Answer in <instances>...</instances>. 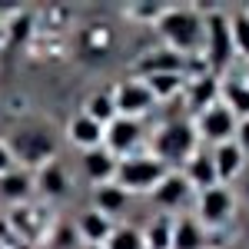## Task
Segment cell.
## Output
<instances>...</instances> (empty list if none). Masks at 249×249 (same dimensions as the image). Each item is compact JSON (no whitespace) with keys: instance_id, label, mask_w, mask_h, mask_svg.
Segmentation results:
<instances>
[{"instance_id":"cell-10","label":"cell","mask_w":249,"mask_h":249,"mask_svg":"<svg viewBox=\"0 0 249 249\" xmlns=\"http://www.w3.org/2000/svg\"><path fill=\"white\" fill-rule=\"evenodd\" d=\"M210 156H213V166H216V176H219L223 186H230L232 179H239V176L246 173V153L239 150L236 140L216 143V146L210 150Z\"/></svg>"},{"instance_id":"cell-33","label":"cell","mask_w":249,"mask_h":249,"mask_svg":"<svg viewBox=\"0 0 249 249\" xmlns=\"http://www.w3.org/2000/svg\"><path fill=\"white\" fill-rule=\"evenodd\" d=\"M243 196L249 199V173H246V179H243Z\"/></svg>"},{"instance_id":"cell-1","label":"cell","mask_w":249,"mask_h":249,"mask_svg":"<svg viewBox=\"0 0 249 249\" xmlns=\"http://www.w3.org/2000/svg\"><path fill=\"white\" fill-rule=\"evenodd\" d=\"M153 27L163 37V47L179 57H193L196 50H203V14L196 7H170Z\"/></svg>"},{"instance_id":"cell-27","label":"cell","mask_w":249,"mask_h":249,"mask_svg":"<svg viewBox=\"0 0 249 249\" xmlns=\"http://www.w3.org/2000/svg\"><path fill=\"white\" fill-rule=\"evenodd\" d=\"M103 249H146V243H143V232L136 226H113Z\"/></svg>"},{"instance_id":"cell-13","label":"cell","mask_w":249,"mask_h":249,"mask_svg":"<svg viewBox=\"0 0 249 249\" xmlns=\"http://www.w3.org/2000/svg\"><path fill=\"white\" fill-rule=\"evenodd\" d=\"M34 190L40 196H47V199H63V196H70V173L67 166L60 163V160H50V163H43L34 176Z\"/></svg>"},{"instance_id":"cell-23","label":"cell","mask_w":249,"mask_h":249,"mask_svg":"<svg viewBox=\"0 0 249 249\" xmlns=\"http://www.w3.org/2000/svg\"><path fill=\"white\" fill-rule=\"evenodd\" d=\"M146 83V90L153 93V100H173V96L183 93V87H186V77L183 73H156V77H143Z\"/></svg>"},{"instance_id":"cell-5","label":"cell","mask_w":249,"mask_h":249,"mask_svg":"<svg viewBox=\"0 0 249 249\" xmlns=\"http://www.w3.org/2000/svg\"><path fill=\"white\" fill-rule=\"evenodd\" d=\"M7 150L14 156L17 166H30V170H40L43 163L57 160V140L47 133V130H17V133L7 140Z\"/></svg>"},{"instance_id":"cell-3","label":"cell","mask_w":249,"mask_h":249,"mask_svg":"<svg viewBox=\"0 0 249 249\" xmlns=\"http://www.w3.org/2000/svg\"><path fill=\"white\" fill-rule=\"evenodd\" d=\"M166 173H170V166H166V163H160L153 153H133V156L116 160L113 183L126 193V196H140V193H146V196H150V193L166 179Z\"/></svg>"},{"instance_id":"cell-7","label":"cell","mask_w":249,"mask_h":249,"mask_svg":"<svg viewBox=\"0 0 249 249\" xmlns=\"http://www.w3.org/2000/svg\"><path fill=\"white\" fill-rule=\"evenodd\" d=\"M193 126H196V136H199V143H226L236 136V126H239V120L232 116V110L223 103V100H216L210 110H203V113L193 120Z\"/></svg>"},{"instance_id":"cell-31","label":"cell","mask_w":249,"mask_h":249,"mask_svg":"<svg viewBox=\"0 0 249 249\" xmlns=\"http://www.w3.org/2000/svg\"><path fill=\"white\" fill-rule=\"evenodd\" d=\"M10 170H17V163H14L10 150H7V143H0V176H7Z\"/></svg>"},{"instance_id":"cell-21","label":"cell","mask_w":249,"mask_h":249,"mask_svg":"<svg viewBox=\"0 0 249 249\" xmlns=\"http://www.w3.org/2000/svg\"><path fill=\"white\" fill-rule=\"evenodd\" d=\"M219 100L232 110L236 120L249 116V83H243V80H219Z\"/></svg>"},{"instance_id":"cell-32","label":"cell","mask_w":249,"mask_h":249,"mask_svg":"<svg viewBox=\"0 0 249 249\" xmlns=\"http://www.w3.org/2000/svg\"><path fill=\"white\" fill-rule=\"evenodd\" d=\"M3 43H7V27L0 23V47H3Z\"/></svg>"},{"instance_id":"cell-26","label":"cell","mask_w":249,"mask_h":249,"mask_svg":"<svg viewBox=\"0 0 249 249\" xmlns=\"http://www.w3.org/2000/svg\"><path fill=\"white\" fill-rule=\"evenodd\" d=\"M230 37H232V50L249 60V14L246 10H232L230 14Z\"/></svg>"},{"instance_id":"cell-16","label":"cell","mask_w":249,"mask_h":249,"mask_svg":"<svg viewBox=\"0 0 249 249\" xmlns=\"http://www.w3.org/2000/svg\"><path fill=\"white\" fill-rule=\"evenodd\" d=\"M183 93H186V107H190V113L199 116L203 110H210L213 103L219 100V77H213V73L193 77V80H186Z\"/></svg>"},{"instance_id":"cell-17","label":"cell","mask_w":249,"mask_h":249,"mask_svg":"<svg viewBox=\"0 0 249 249\" xmlns=\"http://www.w3.org/2000/svg\"><path fill=\"white\" fill-rule=\"evenodd\" d=\"M73 226H77L80 243H87V246H103V243L110 239V232H113V219L103 216V213H96V210H83Z\"/></svg>"},{"instance_id":"cell-20","label":"cell","mask_w":249,"mask_h":249,"mask_svg":"<svg viewBox=\"0 0 249 249\" xmlns=\"http://www.w3.org/2000/svg\"><path fill=\"white\" fill-rule=\"evenodd\" d=\"M34 176H30V170H10L7 176H0V196L7 199V203H27L30 196H34Z\"/></svg>"},{"instance_id":"cell-25","label":"cell","mask_w":249,"mask_h":249,"mask_svg":"<svg viewBox=\"0 0 249 249\" xmlns=\"http://www.w3.org/2000/svg\"><path fill=\"white\" fill-rule=\"evenodd\" d=\"M83 113L90 116L93 123H100V126H107V123H113L116 116V107H113V93H107V90H100V93H93L90 100H87V110Z\"/></svg>"},{"instance_id":"cell-6","label":"cell","mask_w":249,"mask_h":249,"mask_svg":"<svg viewBox=\"0 0 249 249\" xmlns=\"http://www.w3.org/2000/svg\"><path fill=\"white\" fill-rule=\"evenodd\" d=\"M236 213V193L230 186H213V190H203L199 199H196V223L203 230H216V226H226Z\"/></svg>"},{"instance_id":"cell-14","label":"cell","mask_w":249,"mask_h":249,"mask_svg":"<svg viewBox=\"0 0 249 249\" xmlns=\"http://www.w3.org/2000/svg\"><path fill=\"white\" fill-rule=\"evenodd\" d=\"M183 179L193 186V193H203V190H213L219 186V176H216V166H213V156L210 150H196V153L183 163Z\"/></svg>"},{"instance_id":"cell-15","label":"cell","mask_w":249,"mask_h":249,"mask_svg":"<svg viewBox=\"0 0 249 249\" xmlns=\"http://www.w3.org/2000/svg\"><path fill=\"white\" fill-rule=\"evenodd\" d=\"M80 173H83L93 186L113 183V176H116V156L110 153V150H103V146L87 150V153H80Z\"/></svg>"},{"instance_id":"cell-22","label":"cell","mask_w":249,"mask_h":249,"mask_svg":"<svg viewBox=\"0 0 249 249\" xmlns=\"http://www.w3.org/2000/svg\"><path fill=\"white\" fill-rule=\"evenodd\" d=\"M126 203H130V196L120 190L116 183H103V186L93 190V210L103 213V216H110V219H113L116 213L126 210Z\"/></svg>"},{"instance_id":"cell-29","label":"cell","mask_w":249,"mask_h":249,"mask_svg":"<svg viewBox=\"0 0 249 249\" xmlns=\"http://www.w3.org/2000/svg\"><path fill=\"white\" fill-rule=\"evenodd\" d=\"M163 10H166L163 3H143V7H130V17H136V20H150V23H156Z\"/></svg>"},{"instance_id":"cell-35","label":"cell","mask_w":249,"mask_h":249,"mask_svg":"<svg viewBox=\"0 0 249 249\" xmlns=\"http://www.w3.org/2000/svg\"><path fill=\"white\" fill-rule=\"evenodd\" d=\"M0 249H7V243H0Z\"/></svg>"},{"instance_id":"cell-34","label":"cell","mask_w":249,"mask_h":249,"mask_svg":"<svg viewBox=\"0 0 249 249\" xmlns=\"http://www.w3.org/2000/svg\"><path fill=\"white\" fill-rule=\"evenodd\" d=\"M80 249H103V246H87V243H83V246H80Z\"/></svg>"},{"instance_id":"cell-30","label":"cell","mask_w":249,"mask_h":249,"mask_svg":"<svg viewBox=\"0 0 249 249\" xmlns=\"http://www.w3.org/2000/svg\"><path fill=\"white\" fill-rule=\"evenodd\" d=\"M236 143H239V150L249 156V116L246 120H239V126H236V136H232Z\"/></svg>"},{"instance_id":"cell-24","label":"cell","mask_w":249,"mask_h":249,"mask_svg":"<svg viewBox=\"0 0 249 249\" xmlns=\"http://www.w3.org/2000/svg\"><path fill=\"white\" fill-rule=\"evenodd\" d=\"M143 243H146V249H170L173 243V216H156L153 223L143 230Z\"/></svg>"},{"instance_id":"cell-12","label":"cell","mask_w":249,"mask_h":249,"mask_svg":"<svg viewBox=\"0 0 249 249\" xmlns=\"http://www.w3.org/2000/svg\"><path fill=\"white\" fill-rule=\"evenodd\" d=\"M183 67H186V57L173 53L166 47H156L133 63V73L136 80H143V77H156V73H183Z\"/></svg>"},{"instance_id":"cell-9","label":"cell","mask_w":249,"mask_h":249,"mask_svg":"<svg viewBox=\"0 0 249 249\" xmlns=\"http://www.w3.org/2000/svg\"><path fill=\"white\" fill-rule=\"evenodd\" d=\"M143 140V120H126V116H113V123L103 126V150H110L116 160L133 156L136 146Z\"/></svg>"},{"instance_id":"cell-18","label":"cell","mask_w":249,"mask_h":249,"mask_svg":"<svg viewBox=\"0 0 249 249\" xmlns=\"http://www.w3.org/2000/svg\"><path fill=\"white\" fill-rule=\"evenodd\" d=\"M67 140L77 146L80 153L96 150V146H103V126H100V123H93L87 113H77L70 123H67Z\"/></svg>"},{"instance_id":"cell-4","label":"cell","mask_w":249,"mask_h":249,"mask_svg":"<svg viewBox=\"0 0 249 249\" xmlns=\"http://www.w3.org/2000/svg\"><path fill=\"white\" fill-rule=\"evenodd\" d=\"M232 57H236V50H232V37H230V14L223 7L206 10L203 14V60L210 67V73L213 77L226 73Z\"/></svg>"},{"instance_id":"cell-8","label":"cell","mask_w":249,"mask_h":249,"mask_svg":"<svg viewBox=\"0 0 249 249\" xmlns=\"http://www.w3.org/2000/svg\"><path fill=\"white\" fill-rule=\"evenodd\" d=\"M113 107H116V116H126V120H143L156 107L153 93L146 90V83L136 77H126L116 83L113 90Z\"/></svg>"},{"instance_id":"cell-11","label":"cell","mask_w":249,"mask_h":249,"mask_svg":"<svg viewBox=\"0 0 249 249\" xmlns=\"http://www.w3.org/2000/svg\"><path fill=\"white\" fill-rule=\"evenodd\" d=\"M190 196H193V186L183 179V173H179V170H170V173H166V179L150 193V199H153L163 213L183 210V206L190 203Z\"/></svg>"},{"instance_id":"cell-2","label":"cell","mask_w":249,"mask_h":249,"mask_svg":"<svg viewBox=\"0 0 249 249\" xmlns=\"http://www.w3.org/2000/svg\"><path fill=\"white\" fill-rule=\"evenodd\" d=\"M150 150L160 163H166L170 170L183 166L196 150H199V136H196V126H193L190 116H176V120H166L163 126H156L153 140H150Z\"/></svg>"},{"instance_id":"cell-28","label":"cell","mask_w":249,"mask_h":249,"mask_svg":"<svg viewBox=\"0 0 249 249\" xmlns=\"http://www.w3.org/2000/svg\"><path fill=\"white\" fill-rule=\"evenodd\" d=\"M50 246L53 249H80L83 243H80V236H77V226H73V223H60V226H53Z\"/></svg>"},{"instance_id":"cell-19","label":"cell","mask_w":249,"mask_h":249,"mask_svg":"<svg viewBox=\"0 0 249 249\" xmlns=\"http://www.w3.org/2000/svg\"><path fill=\"white\" fill-rule=\"evenodd\" d=\"M170 249H206V230L196 223V216H179V219H173Z\"/></svg>"}]
</instances>
